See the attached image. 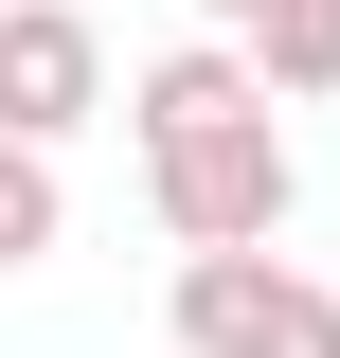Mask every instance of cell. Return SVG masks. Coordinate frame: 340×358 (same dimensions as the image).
Masks as SVG:
<instances>
[{
	"mask_svg": "<svg viewBox=\"0 0 340 358\" xmlns=\"http://www.w3.org/2000/svg\"><path fill=\"white\" fill-rule=\"evenodd\" d=\"M233 54H251V90H269V108H323V90H340V0H269Z\"/></svg>",
	"mask_w": 340,
	"mask_h": 358,
	"instance_id": "obj_4",
	"label": "cell"
},
{
	"mask_svg": "<svg viewBox=\"0 0 340 358\" xmlns=\"http://www.w3.org/2000/svg\"><path fill=\"white\" fill-rule=\"evenodd\" d=\"M90 108H108V36H90L72 0H0V143H72Z\"/></svg>",
	"mask_w": 340,
	"mask_h": 358,
	"instance_id": "obj_3",
	"label": "cell"
},
{
	"mask_svg": "<svg viewBox=\"0 0 340 358\" xmlns=\"http://www.w3.org/2000/svg\"><path fill=\"white\" fill-rule=\"evenodd\" d=\"M143 197H162L179 251H269V233H287V126H269V108H233V126L143 143Z\"/></svg>",
	"mask_w": 340,
	"mask_h": 358,
	"instance_id": "obj_1",
	"label": "cell"
},
{
	"mask_svg": "<svg viewBox=\"0 0 340 358\" xmlns=\"http://www.w3.org/2000/svg\"><path fill=\"white\" fill-rule=\"evenodd\" d=\"M54 233H72V197H54V162H36V143H0V268H36Z\"/></svg>",
	"mask_w": 340,
	"mask_h": 358,
	"instance_id": "obj_5",
	"label": "cell"
},
{
	"mask_svg": "<svg viewBox=\"0 0 340 358\" xmlns=\"http://www.w3.org/2000/svg\"><path fill=\"white\" fill-rule=\"evenodd\" d=\"M179 341L197 358H340V287L287 251H179Z\"/></svg>",
	"mask_w": 340,
	"mask_h": 358,
	"instance_id": "obj_2",
	"label": "cell"
},
{
	"mask_svg": "<svg viewBox=\"0 0 340 358\" xmlns=\"http://www.w3.org/2000/svg\"><path fill=\"white\" fill-rule=\"evenodd\" d=\"M251 18H269V0H197V36H251Z\"/></svg>",
	"mask_w": 340,
	"mask_h": 358,
	"instance_id": "obj_6",
	"label": "cell"
}]
</instances>
